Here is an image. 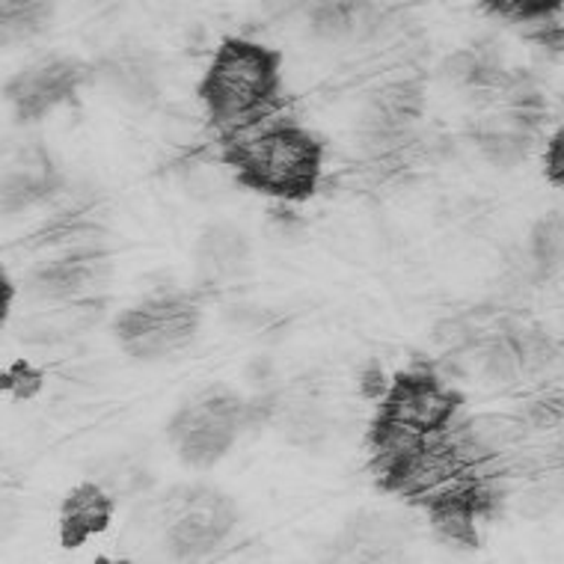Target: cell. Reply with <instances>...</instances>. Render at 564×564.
I'll return each mask as SVG.
<instances>
[{"instance_id":"1","label":"cell","mask_w":564,"mask_h":564,"mask_svg":"<svg viewBox=\"0 0 564 564\" xmlns=\"http://www.w3.org/2000/svg\"><path fill=\"white\" fill-rule=\"evenodd\" d=\"M282 93V54L250 40H224L199 80L208 122L229 140L259 126Z\"/></svg>"},{"instance_id":"2","label":"cell","mask_w":564,"mask_h":564,"mask_svg":"<svg viewBox=\"0 0 564 564\" xmlns=\"http://www.w3.org/2000/svg\"><path fill=\"white\" fill-rule=\"evenodd\" d=\"M224 161L232 166L235 178L256 194L306 203L322 182L324 143L306 128L282 122L256 134L229 137Z\"/></svg>"},{"instance_id":"3","label":"cell","mask_w":564,"mask_h":564,"mask_svg":"<svg viewBox=\"0 0 564 564\" xmlns=\"http://www.w3.org/2000/svg\"><path fill=\"white\" fill-rule=\"evenodd\" d=\"M460 404L464 395L431 369L401 371L390 383V390L383 392L378 413L371 419V448L395 440L437 437L455 422Z\"/></svg>"},{"instance_id":"4","label":"cell","mask_w":564,"mask_h":564,"mask_svg":"<svg viewBox=\"0 0 564 564\" xmlns=\"http://www.w3.org/2000/svg\"><path fill=\"white\" fill-rule=\"evenodd\" d=\"M253 419L256 404L238 399L235 392L212 390L175 410L166 437L185 464L215 467L235 446L238 434L253 425Z\"/></svg>"},{"instance_id":"5","label":"cell","mask_w":564,"mask_h":564,"mask_svg":"<svg viewBox=\"0 0 564 564\" xmlns=\"http://www.w3.org/2000/svg\"><path fill=\"white\" fill-rule=\"evenodd\" d=\"M232 499L212 487H178L161 502V535L173 558H203L235 525Z\"/></svg>"},{"instance_id":"6","label":"cell","mask_w":564,"mask_h":564,"mask_svg":"<svg viewBox=\"0 0 564 564\" xmlns=\"http://www.w3.org/2000/svg\"><path fill=\"white\" fill-rule=\"evenodd\" d=\"M199 330V303L185 294H161L131 306L117 318L113 333L134 360H161L191 345Z\"/></svg>"},{"instance_id":"7","label":"cell","mask_w":564,"mask_h":564,"mask_svg":"<svg viewBox=\"0 0 564 564\" xmlns=\"http://www.w3.org/2000/svg\"><path fill=\"white\" fill-rule=\"evenodd\" d=\"M89 78V68L72 57H51L24 68L7 80L3 96L15 110L19 122H40L54 108L75 98L80 84Z\"/></svg>"},{"instance_id":"8","label":"cell","mask_w":564,"mask_h":564,"mask_svg":"<svg viewBox=\"0 0 564 564\" xmlns=\"http://www.w3.org/2000/svg\"><path fill=\"white\" fill-rule=\"evenodd\" d=\"M63 187V175L51 155L36 143L15 149L3 161V212L15 215L30 205H40Z\"/></svg>"},{"instance_id":"9","label":"cell","mask_w":564,"mask_h":564,"mask_svg":"<svg viewBox=\"0 0 564 564\" xmlns=\"http://www.w3.org/2000/svg\"><path fill=\"white\" fill-rule=\"evenodd\" d=\"M108 273V262L101 253H75L68 259L42 264L30 273L28 289L42 301H72L93 289Z\"/></svg>"},{"instance_id":"10","label":"cell","mask_w":564,"mask_h":564,"mask_svg":"<svg viewBox=\"0 0 564 564\" xmlns=\"http://www.w3.org/2000/svg\"><path fill=\"white\" fill-rule=\"evenodd\" d=\"M113 517V497L108 487L87 481L78 485L59 508V541L68 550L80 546L87 538L105 532Z\"/></svg>"},{"instance_id":"11","label":"cell","mask_w":564,"mask_h":564,"mask_svg":"<svg viewBox=\"0 0 564 564\" xmlns=\"http://www.w3.org/2000/svg\"><path fill=\"white\" fill-rule=\"evenodd\" d=\"M404 525L383 514H362L350 520L345 535L336 541V558L348 562H387L404 544Z\"/></svg>"},{"instance_id":"12","label":"cell","mask_w":564,"mask_h":564,"mask_svg":"<svg viewBox=\"0 0 564 564\" xmlns=\"http://www.w3.org/2000/svg\"><path fill=\"white\" fill-rule=\"evenodd\" d=\"M485 12L502 15L517 24L525 40L546 51H564V3L558 0H508V3H485Z\"/></svg>"},{"instance_id":"13","label":"cell","mask_w":564,"mask_h":564,"mask_svg":"<svg viewBox=\"0 0 564 564\" xmlns=\"http://www.w3.org/2000/svg\"><path fill=\"white\" fill-rule=\"evenodd\" d=\"M250 243L232 226H212L196 243V264L205 276H229L247 262Z\"/></svg>"},{"instance_id":"14","label":"cell","mask_w":564,"mask_h":564,"mask_svg":"<svg viewBox=\"0 0 564 564\" xmlns=\"http://www.w3.org/2000/svg\"><path fill=\"white\" fill-rule=\"evenodd\" d=\"M529 253L541 280H564V212L555 208L532 229Z\"/></svg>"},{"instance_id":"15","label":"cell","mask_w":564,"mask_h":564,"mask_svg":"<svg viewBox=\"0 0 564 564\" xmlns=\"http://www.w3.org/2000/svg\"><path fill=\"white\" fill-rule=\"evenodd\" d=\"M98 72H101V78L108 80L110 87L117 89L119 96L131 98V101H149V98L155 96V66L143 54L110 57Z\"/></svg>"},{"instance_id":"16","label":"cell","mask_w":564,"mask_h":564,"mask_svg":"<svg viewBox=\"0 0 564 564\" xmlns=\"http://www.w3.org/2000/svg\"><path fill=\"white\" fill-rule=\"evenodd\" d=\"M378 126L380 128H404L408 122L422 113V87L413 84V80H404V84H392L378 96Z\"/></svg>"},{"instance_id":"17","label":"cell","mask_w":564,"mask_h":564,"mask_svg":"<svg viewBox=\"0 0 564 564\" xmlns=\"http://www.w3.org/2000/svg\"><path fill=\"white\" fill-rule=\"evenodd\" d=\"M51 15H54V3H3V12H0L3 42L12 45V42L36 36L48 28Z\"/></svg>"},{"instance_id":"18","label":"cell","mask_w":564,"mask_h":564,"mask_svg":"<svg viewBox=\"0 0 564 564\" xmlns=\"http://www.w3.org/2000/svg\"><path fill=\"white\" fill-rule=\"evenodd\" d=\"M366 10L360 3H318L312 10V28L324 40H345L357 28V15Z\"/></svg>"},{"instance_id":"19","label":"cell","mask_w":564,"mask_h":564,"mask_svg":"<svg viewBox=\"0 0 564 564\" xmlns=\"http://www.w3.org/2000/svg\"><path fill=\"white\" fill-rule=\"evenodd\" d=\"M544 175L550 185L564 191V126L550 137L544 152Z\"/></svg>"},{"instance_id":"20","label":"cell","mask_w":564,"mask_h":564,"mask_svg":"<svg viewBox=\"0 0 564 564\" xmlns=\"http://www.w3.org/2000/svg\"><path fill=\"white\" fill-rule=\"evenodd\" d=\"M0 289H3V301H0V318L7 322V315H10V306H12V282L7 273H0Z\"/></svg>"}]
</instances>
